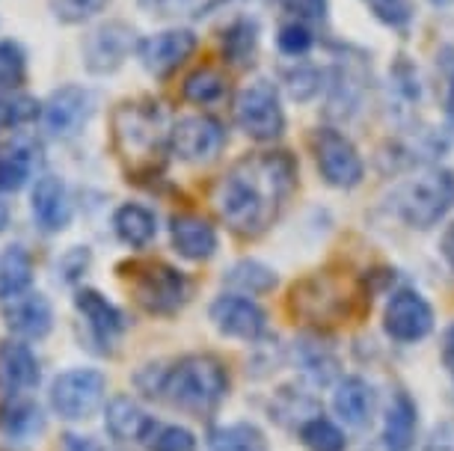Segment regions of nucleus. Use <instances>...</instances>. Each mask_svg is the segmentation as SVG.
<instances>
[{"label":"nucleus","instance_id":"obj_13","mask_svg":"<svg viewBox=\"0 0 454 451\" xmlns=\"http://www.w3.org/2000/svg\"><path fill=\"white\" fill-rule=\"evenodd\" d=\"M134 48V30L122 21L98 24L83 39V63L92 74H110L125 63Z\"/></svg>","mask_w":454,"mask_h":451},{"label":"nucleus","instance_id":"obj_27","mask_svg":"<svg viewBox=\"0 0 454 451\" xmlns=\"http://www.w3.org/2000/svg\"><path fill=\"white\" fill-rule=\"evenodd\" d=\"M33 283V259L24 246H6L0 253V300L24 294Z\"/></svg>","mask_w":454,"mask_h":451},{"label":"nucleus","instance_id":"obj_37","mask_svg":"<svg viewBox=\"0 0 454 451\" xmlns=\"http://www.w3.org/2000/svg\"><path fill=\"white\" fill-rule=\"evenodd\" d=\"M24 72H27L24 51L15 42H0V92H12L15 87H21Z\"/></svg>","mask_w":454,"mask_h":451},{"label":"nucleus","instance_id":"obj_25","mask_svg":"<svg viewBox=\"0 0 454 451\" xmlns=\"http://www.w3.org/2000/svg\"><path fill=\"white\" fill-rule=\"evenodd\" d=\"M42 428H45V416L30 398L10 395V401L0 407V433L6 439H33Z\"/></svg>","mask_w":454,"mask_h":451},{"label":"nucleus","instance_id":"obj_34","mask_svg":"<svg viewBox=\"0 0 454 451\" xmlns=\"http://www.w3.org/2000/svg\"><path fill=\"white\" fill-rule=\"evenodd\" d=\"M282 81H286V89L291 92V98L297 101H309L321 92L324 87V74L315 69V66H306V63H297L291 69L282 72Z\"/></svg>","mask_w":454,"mask_h":451},{"label":"nucleus","instance_id":"obj_24","mask_svg":"<svg viewBox=\"0 0 454 451\" xmlns=\"http://www.w3.org/2000/svg\"><path fill=\"white\" fill-rule=\"evenodd\" d=\"M294 354L300 371L309 377L315 386H327L339 371V356L330 342H324L318 333H303L294 342Z\"/></svg>","mask_w":454,"mask_h":451},{"label":"nucleus","instance_id":"obj_5","mask_svg":"<svg viewBox=\"0 0 454 451\" xmlns=\"http://www.w3.org/2000/svg\"><path fill=\"white\" fill-rule=\"evenodd\" d=\"M131 270V294L149 315H176L191 297V283L173 265L143 261Z\"/></svg>","mask_w":454,"mask_h":451},{"label":"nucleus","instance_id":"obj_10","mask_svg":"<svg viewBox=\"0 0 454 451\" xmlns=\"http://www.w3.org/2000/svg\"><path fill=\"white\" fill-rule=\"evenodd\" d=\"M383 330L398 345L422 342L434 333V306L416 288H398L383 309Z\"/></svg>","mask_w":454,"mask_h":451},{"label":"nucleus","instance_id":"obj_31","mask_svg":"<svg viewBox=\"0 0 454 451\" xmlns=\"http://www.w3.org/2000/svg\"><path fill=\"white\" fill-rule=\"evenodd\" d=\"M255 45H259V27H255V21L238 19L235 24H229L226 36H223V54H226L229 63L235 66L250 63Z\"/></svg>","mask_w":454,"mask_h":451},{"label":"nucleus","instance_id":"obj_47","mask_svg":"<svg viewBox=\"0 0 454 451\" xmlns=\"http://www.w3.org/2000/svg\"><path fill=\"white\" fill-rule=\"evenodd\" d=\"M442 354L445 360H449V365H454V324L445 330V338H442Z\"/></svg>","mask_w":454,"mask_h":451},{"label":"nucleus","instance_id":"obj_16","mask_svg":"<svg viewBox=\"0 0 454 451\" xmlns=\"http://www.w3.org/2000/svg\"><path fill=\"white\" fill-rule=\"evenodd\" d=\"M42 380V365L36 354L21 342H0V393L24 395L36 389Z\"/></svg>","mask_w":454,"mask_h":451},{"label":"nucleus","instance_id":"obj_30","mask_svg":"<svg viewBox=\"0 0 454 451\" xmlns=\"http://www.w3.org/2000/svg\"><path fill=\"white\" fill-rule=\"evenodd\" d=\"M300 442L309 451H345V431L327 416H312L300 424Z\"/></svg>","mask_w":454,"mask_h":451},{"label":"nucleus","instance_id":"obj_20","mask_svg":"<svg viewBox=\"0 0 454 451\" xmlns=\"http://www.w3.org/2000/svg\"><path fill=\"white\" fill-rule=\"evenodd\" d=\"M374 407H377V395L368 380L350 374V377H341L336 383L333 410H336V416L348 428H365V424L374 419Z\"/></svg>","mask_w":454,"mask_h":451},{"label":"nucleus","instance_id":"obj_3","mask_svg":"<svg viewBox=\"0 0 454 451\" xmlns=\"http://www.w3.org/2000/svg\"><path fill=\"white\" fill-rule=\"evenodd\" d=\"M114 140L131 175H155L167 155V122L158 105L134 101L114 113Z\"/></svg>","mask_w":454,"mask_h":451},{"label":"nucleus","instance_id":"obj_43","mask_svg":"<svg viewBox=\"0 0 454 451\" xmlns=\"http://www.w3.org/2000/svg\"><path fill=\"white\" fill-rule=\"evenodd\" d=\"M187 4L191 0H140V6L149 15H160V19H167V15H178L182 10H187Z\"/></svg>","mask_w":454,"mask_h":451},{"label":"nucleus","instance_id":"obj_29","mask_svg":"<svg viewBox=\"0 0 454 451\" xmlns=\"http://www.w3.org/2000/svg\"><path fill=\"white\" fill-rule=\"evenodd\" d=\"M226 283L241 294H268L277 288V274L268 265H262V261L244 259L229 268Z\"/></svg>","mask_w":454,"mask_h":451},{"label":"nucleus","instance_id":"obj_46","mask_svg":"<svg viewBox=\"0 0 454 451\" xmlns=\"http://www.w3.org/2000/svg\"><path fill=\"white\" fill-rule=\"evenodd\" d=\"M445 122H449V128H454V66H451V74H449V98H445Z\"/></svg>","mask_w":454,"mask_h":451},{"label":"nucleus","instance_id":"obj_23","mask_svg":"<svg viewBox=\"0 0 454 451\" xmlns=\"http://www.w3.org/2000/svg\"><path fill=\"white\" fill-rule=\"evenodd\" d=\"M419 431V407L404 389L392 395V401L383 416V446L387 451H410L416 446Z\"/></svg>","mask_w":454,"mask_h":451},{"label":"nucleus","instance_id":"obj_36","mask_svg":"<svg viewBox=\"0 0 454 451\" xmlns=\"http://www.w3.org/2000/svg\"><path fill=\"white\" fill-rule=\"evenodd\" d=\"M149 451H196V437L182 424H155L145 439Z\"/></svg>","mask_w":454,"mask_h":451},{"label":"nucleus","instance_id":"obj_19","mask_svg":"<svg viewBox=\"0 0 454 451\" xmlns=\"http://www.w3.org/2000/svg\"><path fill=\"white\" fill-rule=\"evenodd\" d=\"M74 309L83 315L92 338H98V342H105V345L114 342L116 336H122L128 327L122 309H119L116 303H110L105 294H98L96 288H81V292L74 294Z\"/></svg>","mask_w":454,"mask_h":451},{"label":"nucleus","instance_id":"obj_15","mask_svg":"<svg viewBox=\"0 0 454 451\" xmlns=\"http://www.w3.org/2000/svg\"><path fill=\"white\" fill-rule=\"evenodd\" d=\"M193 48H196V36L191 30H167L152 39H143L137 45V54H140L145 72L155 74V78H167L169 72H176L193 54Z\"/></svg>","mask_w":454,"mask_h":451},{"label":"nucleus","instance_id":"obj_1","mask_svg":"<svg viewBox=\"0 0 454 451\" xmlns=\"http://www.w3.org/2000/svg\"><path fill=\"white\" fill-rule=\"evenodd\" d=\"M294 184L297 164L288 152H255L214 184V206L232 232L259 237L279 217Z\"/></svg>","mask_w":454,"mask_h":451},{"label":"nucleus","instance_id":"obj_11","mask_svg":"<svg viewBox=\"0 0 454 451\" xmlns=\"http://www.w3.org/2000/svg\"><path fill=\"white\" fill-rule=\"evenodd\" d=\"M211 324L229 338L241 342H262L268 336V315L247 294H223L208 309Z\"/></svg>","mask_w":454,"mask_h":451},{"label":"nucleus","instance_id":"obj_2","mask_svg":"<svg viewBox=\"0 0 454 451\" xmlns=\"http://www.w3.org/2000/svg\"><path fill=\"white\" fill-rule=\"evenodd\" d=\"M229 386H232L229 369L214 354H187L169 369H158L152 383H143L145 395H158L178 410L196 416L217 410L226 401Z\"/></svg>","mask_w":454,"mask_h":451},{"label":"nucleus","instance_id":"obj_39","mask_svg":"<svg viewBox=\"0 0 454 451\" xmlns=\"http://www.w3.org/2000/svg\"><path fill=\"white\" fill-rule=\"evenodd\" d=\"M107 6V0H51V12L66 24H81L98 15Z\"/></svg>","mask_w":454,"mask_h":451},{"label":"nucleus","instance_id":"obj_12","mask_svg":"<svg viewBox=\"0 0 454 451\" xmlns=\"http://www.w3.org/2000/svg\"><path fill=\"white\" fill-rule=\"evenodd\" d=\"M169 146L187 164H208L226 146V131L214 116H187L169 131Z\"/></svg>","mask_w":454,"mask_h":451},{"label":"nucleus","instance_id":"obj_18","mask_svg":"<svg viewBox=\"0 0 454 451\" xmlns=\"http://www.w3.org/2000/svg\"><path fill=\"white\" fill-rule=\"evenodd\" d=\"M33 220L45 229V232H63L72 220V199H68L66 184L57 175H42L30 197Z\"/></svg>","mask_w":454,"mask_h":451},{"label":"nucleus","instance_id":"obj_49","mask_svg":"<svg viewBox=\"0 0 454 451\" xmlns=\"http://www.w3.org/2000/svg\"><path fill=\"white\" fill-rule=\"evenodd\" d=\"M434 6H449V4H454V0H431Z\"/></svg>","mask_w":454,"mask_h":451},{"label":"nucleus","instance_id":"obj_33","mask_svg":"<svg viewBox=\"0 0 454 451\" xmlns=\"http://www.w3.org/2000/svg\"><path fill=\"white\" fill-rule=\"evenodd\" d=\"M368 12L374 15L380 24H387L392 30H407L416 19V4L413 0H363Z\"/></svg>","mask_w":454,"mask_h":451},{"label":"nucleus","instance_id":"obj_32","mask_svg":"<svg viewBox=\"0 0 454 451\" xmlns=\"http://www.w3.org/2000/svg\"><path fill=\"white\" fill-rule=\"evenodd\" d=\"M182 92L193 105H214V101H220L226 96V78H223L217 69H211V66H202V69L187 74L182 83Z\"/></svg>","mask_w":454,"mask_h":451},{"label":"nucleus","instance_id":"obj_40","mask_svg":"<svg viewBox=\"0 0 454 451\" xmlns=\"http://www.w3.org/2000/svg\"><path fill=\"white\" fill-rule=\"evenodd\" d=\"M30 175V160L19 155H4L0 158V193H10L24 187Z\"/></svg>","mask_w":454,"mask_h":451},{"label":"nucleus","instance_id":"obj_48","mask_svg":"<svg viewBox=\"0 0 454 451\" xmlns=\"http://www.w3.org/2000/svg\"><path fill=\"white\" fill-rule=\"evenodd\" d=\"M6 223H10V206H6V202H0V232L6 229Z\"/></svg>","mask_w":454,"mask_h":451},{"label":"nucleus","instance_id":"obj_28","mask_svg":"<svg viewBox=\"0 0 454 451\" xmlns=\"http://www.w3.org/2000/svg\"><path fill=\"white\" fill-rule=\"evenodd\" d=\"M208 451H270L264 433L250 422L220 424L208 433Z\"/></svg>","mask_w":454,"mask_h":451},{"label":"nucleus","instance_id":"obj_26","mask_svg":"<svg viewBox=\"0 0 454 451\" xmlns=\"http://www.w3.org/2000/svg\"><path fill=\"white\" fill-rule=\"evenodd\" d=\"M114 232L125 246H134V250H143L155 241L158 235V220L145 206H137V202H125V206L116 208L114 214Z\"/></svg>","mask_w":454,"mask_h":451},{"label":"nucleus","instance_id":"obj_7","mask_svg":"<svg viewBox=\"0 0 454 451\" xmlns=\"http://www.w3.org/2000/svg\"><path fill=\"white\" fill-rule=\"evenodd\" d=\"M107 377L98 369H68L51 383V407L59 419L81 422L105 404Z\"/></svg>","mask_w":454,"mask_h":451},{"label":"nucleus","instance_id":"obj_42","mask_svg":"<svg viewBox=\"0 0 454 451\" xmlns=\"http://www.w3.org/2000/svg\"><path fill=\"white\" fill-rule=\"evenodd\" d=\"M425 451H454V422L436 424L431 439H427Z\"/></svg>","mask_w":454,"mask_h":451},{"label":"nucleus","instance_id":"obj_38","mask_svg":"<svg viewBox=\"0 0 454 451\" xmlns=\"http://www.w3.org/2000/svg\"><path fill=\"white\" fill-rule=\"evenodd\" d=\"M277 45L286 57H303V54H309V48L315 45V36L303 21L294 19V21H288L279 27Z\"/></svg>","mask_w":454,"mask_h":451},{"label":"nucleus","instance_id":"obj_45","mask_svg":"<svg viewBox=\"0 0 454 451\" xmlns=\"http://www.w3.org/2000/svg\"><path fill=\"white\" fill-rule=\"evenodd\" d=\"M440 255H442V261L449 265V270L454 274V223L445 226V232L440 237Z\"/></svg>","mask_w":454,"mask_h":451},{"label":"nucleus","instance_id":"obj_14","mask_svg":"<svg viewBox=\"0 0 454 451\" xmlns=\"http://www.w3.org/2000/svg\"><path fill=\"white\" fill-rule=\"evenodd\" d=\"M92 113V96L83 87H59L51 92V98L42 107V122L45 131L54 137H72L81 131V125L87 122Z\"/></svg>","mask_w":454,"mask_h":451},{"label":"nucleus","instance_id":"obj_41","mask_svg":"<svg viewBox=\"0 0 454 451\" xmlns=\"http://www.w3.org/2000/svg\"><path fill=\"white\" fill-rule=\"evenodd\" d=\"M273 4L286 6V10L294 12L300 21H303V19L324 21V19H327V10H330L327 0H273Z\"/></svg>","mask_w":454,"mask_h":451},{"label":"nucleus","instance_id":"obj_17","mask_svg":"<svg viewBox=\"0 0 454 451\" xmlns=\"http://www.w3.org/2000/svg\"><path fill=\"white\" fill-rule=\"evenodd\" d=\"M4 321L21 338H45L54 327V309L42 294L24 292L15 294L4 306Z\"/></svg>","mask_w":454,"mask_h":451},{"label":"nucleus","instance_id":"obj_4","mask_svg":"<svg viewBox=\"0 0 454 451\" xmlns=\"http://www.w3.org/2000/svg\"><path fill=\"white\" fill-rule=\"evenodd\" d=\"M454 206V175L445 167H427L395 191L392 208L410 229H434Z\"/></svg>","mask_w":454,"mask_h":451},{"label":"nucleus","instance_id":"obj_6","mask_svg":"<svg viewBox=\"0 0 454 451\" xmlns=\"http://www.w3.org/2000/svg\"><path fill=\"white\" fill-rule=\"evenodd\" d=\"M350 300H354V292H350L348 279L333 274L306 276L291 288V309L312 324L341 321L350 312Z\"/></svg>","mask_w":454,"mask_h":451},{"label":"nucleus","instance_id":"obj_35","mask_svg":"<svg viewBox=\"0 0 454 451\" xmlns=\"http://www.w3.org/2000/svg\"><path fill=\"white\" fill-rule=\"evenodd\" d=\"M39 113H42V107L36 105V98L19 96V92L0 96V128H21L33 122Z\"/></svg>","mask_w":454,"mask_h":451},{"label":"nucleus","instance_id":"obj_21","mask_svg":"<svg viewBox=\"0 0 454 451\" xmlns=\"http://www.w3.org/2000/svg\"><path fill=\"white\" fill-rule=\"evenodd\" d=\"M169 237L178 255L191 261H205L217 253V229L200 214H176L169 220Z\"/></svg>","mask_w":454,"mask_h":451},{"label":"nucleus","instance_id":"obj_44","mask_svg":"<svg viewBox=\"0 0 454 451\" xmlns=\"http://www.w3.org/2000/svg\"><path fill=\"white\" fill-rule=\"evenodd\" d=\"M63 451H107L98 439L81 437V433H66L63 437Z\"/></svg>","mask_w":454,"mask_h":451},{"label":"nucleus","instance_id":"obj_8","mask_svg":"<svg viewBox=\"0 0 454 451\" xmlns=\"http://www.w3.org/2000/svg\"><path fill=\"white\" fill-rule=\"evenodd\" d=\"M235 122L250 140L270 143L286 131V113L279 105V92L268 81H255L244 87L235 98Z\"/></svg>","mask_w":454,"mask_h":451},{"label":"nucleus","instance_id":"obj_22","mask_svg":"<svg viewBox=\"0 0 454 451\" xmlns=\"http://www.w3.org/2000/svg\"><path fill=\"white\" fill-rule=\"evenodd\" d=\"M155 424L158 422L128 395H116L105 407V428L119 442H145L149 433L155 431Z\"/></svg>","mask_w":454,"mask_h":451},{"label":"nucleus","instance_id":"obj_9","mask_svg":"<svg viewBox=\"0 0 454 451\" xmlns=\"http://www.w3.org/2000/svg\"><path fill=\"white\" fill-rule=\"evenodd\" d=\"M312 155L321 178L330 187L350 191V187H356L365 178V164L359 149L336 128H318L312 134Z\"/></svg>","mask_w":454,"mask_h":451}]
</instances>
